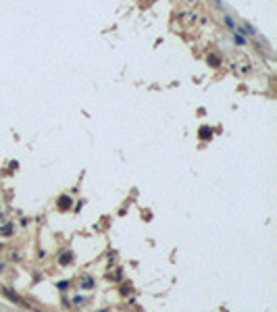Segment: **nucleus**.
<instances>
[{"mask_svg": "<svg viewBox=\"0 0 277 312\" xmlns=\"http://www.w3.org/2000/svg\"><path fill=\"white\" fill-rule=\"evenodd\" d=\"M92 283H94V281H92L90 277H85V279H83V283H81V285H83V287H90Z\"/></svg>", "mask_w": 277, "mask_h": 312, "instance_id": "obj_6", "label": "nucleus"}, {"mask_svg": "<svg viewBox=\"0 0 277 312\" xmlns=\"http://www.w3.org/2000/svg\"><path fill=\"white\" fill-rule=\"evenodd\" d=\"M69 204H71V200L67 198V196L58 198V208H62V210H65V208H69Z\"/></svg>", "mask_w": 277, "mask_h": 312, "instance_id": "obj_2", "label": "nucleus"}, {"mask_svg": "<svg viewBox=\"0 0 277 312\" xmlns=\"http://www.w3.org/2000/svg\"><path fill=\"white\" fill-rule=\"evenodd\" d=\"M61 262H62V264H69V262H71V254H69V252H67V254H62Z\"/></svg>", "mask_w": 277, "mask_h": 312, "instance_id": "obj_5", "label": "nucleus"}, {"mask_svg": "<svg viewBox=\"0 0 277 312\" xmlns=\"http://www.w3.org/2000/svg\"><path fill=\"white\" fill-rule=\"evenodd\" d=\"M4 293H7V298H11V300H13L15 304H19V306H25V308H31L29 304H25V300H23V298H19L17 293H13L11 289H4Z\"/></svg>", "mask_w": 277, "mask_h": 312, "instance_id": "obj_1", "label": "nucleus"}, {"mask_svg": "<svg viewBox=\"0 0 277 312\" xmlns=\"http://www.w3.org/2000/svg\"><path fill=\"white\" fill-rule=\"evenodd\" d=\"M0 270H4V264H0Z\"/></svg>", "mask_w": 277, "mask_h": 312, "instance_id": "obj_7", "label": "nucleus"}, {"mask_svg": "<svg viewBox=\"0 0 277 312\" xmlns=\"http://www.w3.org/2000/svg\"><path fill=\"white\" fill-rule=\"evenodd\" d=\"M233 40H236V44H238V46H244V44H246V35L236 34V35H233Z\"/></svg>", "mask_w": 277, "mask_h": 312, "instance_id": "obj_4", "label": "nucleus"}, {"mask_svg": "<svg viewBox=\"0 0 277 312\" xmlns=\"http://www.w3.org/2000/svg\"><path fill=\"white\" fill-rule=\"evenodd\" d=\"M223 21H225V25H227V27L229 29H231V31H236V23H233V19H231V17H225V19H223Z\"/></svg>", "mask_w": 277, "mask_h": 312, "instance_id": "obj_3", "label": "nucleus"}]
</instances>
